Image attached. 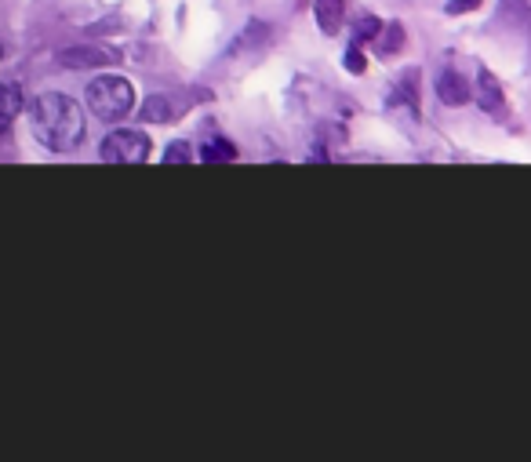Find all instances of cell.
Segmentation results:
<instances>
[{"instance_id":"obj_16","label":"cell","mask_w":531,"mask_h":462,"mask_svg":"<svg viewBox=\"0 0 531 462\" xmlns=\"http://www.w3.org/2000/svg\"><path fill=\"white\" fill-rule=\"evenodd\" d=\"M481 0H448V15H462V11H473Z\"/></svg>"},{"instance_id":"obj_12","label":"cell","mask_w":531,"mask_h":462,"mask_svg":"<svg viewBox=\"0 0 531 462\" xmlns=\"http://www.w3.org/2000/svg\"><path fill=\"white\" fill-rule=\"evenodd\" d=\"M386 30V26H382L379 19H371V15H364L361 22H357V37H353V41L357 44H368V41H379V33Z\"/></svg>"},{"instance_id":"obj_11","label":"cell","mask_w":531,"mask_h":462,"mask_svg":"<svg viewBox=\"0 0 531 462\" xmlns=\"http://www.w3.org/2000/svg\"><path fill=\"white\" fill-rule=\"evenodd\" d=\"M415 84H419V73L411 70L408 77L401 81V88H397V99H408V110L419 117V95H415Z\"/></svg>"},{"instance_id":"obj_7","label":"cell","mask_w":531,"mask_h":462,"mask_svg":"<svg viewBox=\"0 0 531 462\" xmlns=\"http://www.w3.org/2000/svg\"><path fill=\"white\" fill-rule=\"evenodd\" d=\"M477 102H481L484 113H495V117L506 110V99H502V84L495 81V73H491V70H477Z\"/></svg>"},{"instance_id":"obj_17","label":"cell","mask_w":531,"mask_h":462,"mask_svg":"<svg viewBox=\"0 0 531 462\" xmlns=\"http://www.w3.org/2000/svg\"><path fill=\"white\" fill-rule=\"evenodd\" d=\"M0 55H4V48H0Z\"/></svg>"},{"instance_id":"obj_9","label":"cell","mask_w":531,"mask_h":462,"mask_svg":"<svg viewBox=\"0 0 531 462\" xmlns=\"http://www.w3.org/2000/svg\"><path fill=\"white\" fill-rule=\"evenodd\" d=\"M139 117L150 124H168L171 117H175V106H171V99H164V95H150V99L142 102Z\"/></svg>"},{"instance_id":"obj_2","label":"cell","mask_w":531,"mask_h":462,"mask_svg":"<svg viewBox=\"0 0 531 462\" xmlns=\"http://www.w3.org/2000/svg\"><path fill=\"white\" fill-rule=\"evenodd\" d=\"M131 106H135V88H131L128 77L106 73V77H95L88 84V110L99 121H121L124 113H131Z\"/></svg>"},{"instance_id":"obj_14","label":"cell","mask_w":531,"mask_h":462,"mask_svg":"<svg viewBox=\"0 0 531 462\" xmlns=\"http://www.w3.org/2000/svg\"><path fill=\"white\" fill-rule=\"evenodd\" d=\"M193 161V153L186 142H171L168 153H164V164H190Z\"/></svg>"},{"instance_id":"obj_15","label":"cell","mask_w":531,"mask_h":462,"mask_svg":"<svg viewBox=\"0 0 531 462\" xmlns=\"http://www.w3.org/2000/svg\"><path fill=\"white\" fill-rule=\"evenodd\" d=\"M342 62H346V70H350V73H364V55H361V44L353 41V44H350V51H346V59H342Z\"/></svg>"},{"instance_id":"obj_1","label":"cell","mask_w":531,"mask_h":462,"mask_svg":"<svg viewBox=\"0 0 531 462\" xmlns=\"http://www.w3.org/2000/svg\"><path fill=\"white\" fill-rule=\"evenodd\" d=\"M30 131L51 153H73L88 135L84 124V106L73 102L70 95L59 91H44L30 102Z\"/></svg>"},{"instance_id":"obj_5","label":"cell","mask_w":531,"mask_h":462,"mask_svg":"<svg viewBox=\"0 0 531 462\" xmlns=\"http://www.w3.org/2000/svg\"><path fill=\"white\" fill-rule=\"evenodd\" d=\"M26 110V95H22V88L15 81H4L0 84V139L11 131V124H15V117Z\"/></svg>"},{"instance_id":"obj_13","label":"cell","mask_w":531,"mask_h":462,"mask_svg":"<svg viewBox=\"0 0 531 462\" xmlns=\"http://www.w3.org/2000/svg\"><path fill=\"white\" fill-rule=\"evenodd\" d=\"M401 44H404V30L397 26V22H393V26H386V37L379 33V51H382V55H393V51L401 48Z\"/></svg>"},{"instance_id":"obj_4","label":"cell","mask_w":531,"mask_h":462,"mask_svg":"<svg viewBox=\"0 0 531 462\" xmlns=\"http://www.w3.org/2000/svg\"><path fill=\"white\" fill-rule=\"evenodd\" d=\"M55 62L62 70H102L117 62V51L102 48V44H70V48L55 51Z\"/></svg>"},{"instance_id":"obj_10","label":"cell","mask_w":531,"mask_h":462,"mask_svg":"<svg viewBox=\"0 0 531 462\" xmlns=\"http://www.w3.org/2000/svg\"><path fill=\"white\" fill-rule=\"evenodd\" d=\"M233 157H237V150L226 139H211L208 146H201V161H233Z\"/></svg>"},{"instance_id":"obj_6","label":"cell","mask_w":531,"mask_h":462,"mask_svg":"<svg viewBox=\"0 0 531 462\" xmlns=\"http://www.w3.org/2000/svg\"><path fill=\"white\" fill-rule=\"evenodd\" d=\"M437 99H441L444 106H466V102H470V84L462 81L459 70H444L441 77H437Z\"/></svg>"},{"instance_id":"obj_8","label":"cell","mask_w":531,"mask_h":462,"mask_svg":"<svg viewBox=\"0 0 531 462\" xmlns=\"http://www.w3.org/2000/svg\"><path fill=\"white\" fill-rule=\"evenodd\" d=\"M313 15H317V26L321 33L335 37L342 30V15H346V0H313Z\"/></svg>"},{"instance_id":"obj_3","label":"cell","mask_w":531,"mask_h":462,"mask_svg":"<svg viewBox=\"0 0 531 462\" xmlns=\"http://www.w3.org/2000/svg\"><path fill=\"white\" fill-rule=\"evenodd\" d=\"M150 150H153V142H150L146 131L117 128L102 139L99 157L102 161H110V164H142V161H150Z\"/></svg>"}]
</instances>
